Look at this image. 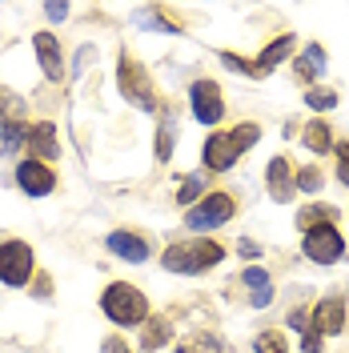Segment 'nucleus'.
Returning <instances> with one entry per match:
<instances>
[{
	"label": "nucleus",
	"mask_w": 349,
	"mask_h": 353,
	"mask_svg": "<svg viewBox=\"0 0 349 353\" xmlns=\"http://www.w3.org/2000/svg\"><path fill=\"white\" fill-rule=\"evenodd\" d=\"M117 85H121V97L129 101L132 109L157 112V88H153L149 72L141 68V61H137L132 52H121V65H117Z\"/></svg>",
	"instance_id": "nucleus-2"
},
{
	"label": "nucleus",
	"mask_w": 349,
	"mask_h": 353,
	"mask_svg": "<svg viewBox=\"0 0 349 353\" xmlns=\"http://www.w3.org/2000/svg\"><path fill=\"white\" fill-rule=\"evenodd\" d=\"M109 249L117 253V257L132 261V265H141L145 257H149V245H145V237H137V233H129V229H117V233H109Z\"/></svg>",
	"instance_id": "nucleus-14"
},
{
	"label": "nucleus",
	"mask_w": 349,
	"mask_h": 353,
	"mask_svg": "<svg viewBox=\"0 0 349 353\" xmlns=\"http://www.w3.org/2000/svg\"><path fill=\"white\" fill-rule=\"evenodd\" d=\"M32 48H37V57H41V68L48 81H61L65 77V61H61V44L52 32H37L32 37Z\"/></svg>",
	"instance_id": "nucleus-10"
},
{
	"label": "nucleus",
	"mask_w": 349,
	"mask_h": 353,
	"mask_svg": "<svg viewBox=\"0 0 349 353\" xmlns=\"http://www.w3.org/2000/svg\"><path fill=\"white\" fill-rule=\"evenodd\" d=\"M321 72H326V48L321 44H309L306 52L297 57V77L301 81H317Z\"/></svg>",
	"instance_id": "nucleus-19"
},
{
	"label": "nucleus",
	"mask_w": 349,
	"mask_h": 353,
	"mask_svg": "<svg viewBox=\"0 0 349 353\" xmlns=\"http://www.w3.org/2000/svg\"><path fill=\"white\" fill-rule=\"evenodd\" d=\"M337 176L349 185V145H337Z\"/></svg>",
	"instance_id": "nucleus-28"
},
{
	"label": "nucleus",
	"mask_w": 349,
	"mask_h": 353,
	"mask_svg": "<svg viewBox=\"0 0 349 353\" xmlns=\"http://www.w3.org/2000/svg\"><path fill=\"white\" fill-rule=\"evenodd\" d=\"M24 149L28 157H57V125H48V121H37V125H28V137H24Z\"/></svg>",
	"instance_id": "nucleus-13"
},
{
	"label": "nucleus",
	"mask_w": 349,
	"mask_h": 353,
	"mask_svg": "<svg viewBox=\"0 0 349 353\" xmlns=\"http://www.w3.org/2000/svg\"><path fill=\"white\" fill-rule=\"evenodd\" d=\"M189 101H193V117L201 125H217L221 112H225V97H221V88L213 81H197L189 88Z\"/></svg>",
	"instance_id": "nucleus-8"
},
{
	"label": "nucleus",
	"mask_w": 349,
	"mask_h": 353,
	"mask_svg": "<svg viewBox=\"0 0 349 353\" xmlns=\"http://www.w3.org/2000/svg\"><path fill=\"white\" fill-rule=\"evenodd\" d=\"M24 117H28L24 97H17L12 88L0 85V125H4V129H8V125H24Z\"/></svg>",
	"instance_id": "nucleus-17"
},
{
	"label": "nucleus",
	"mask_w": 349,
	"mask_h": 353,
	"mask_svg": "<svg viewBox=\"0 0 349 353\" xmlns=\"http://www.w3.org/2000/svg\"><path fill=\"white\" fill-rule=\"evenodd\" d=\"M341 253H346V241H341V233L333 229V225H321V229H309L306 233V257L317 265H333L341 261Z\"/></svg>",
	"instance_id": "nucleus-7"
},
{
	"label": "nucleus",
	"mask_w": 349,
	"mask_h": 353,
	"mask_svg": "<svg viewBox=\"0 0 349 353\" xmlns=\"http://www.w3.org/2000/svg\"><path fill=\"white\" fill-rule=\"evenodd\" d=\"M201 189H205V176H201V173L185 176V185H181V193H177V201H181V205H189V201H197V197H201Z\"/></svg>",
	"instance_id": "nucleus-26"
},
{
	"label": "nucleus",
	"mask_w": 349,
	"mask_h": 353,
	"mask_svg": "<svg viewBox=\"0 0 349 353\" xmlns=\"http://www.w3.org/2000/svg\"><path fill=\"white\" fill-rule=\"evenodd\" d=\"M225 257V249L217 241H189V245H169L161 253V265L169 273H201V269H213Z\"/></svg>",
	"instance_id": "nucleus-4"
},
{
	"label": "nucleus",
	"mask_w": 349,
	"mask_h": 353,
	"mask_svg": "<svg viewBox=\"0 0 349 353\" xmlns=\"http://www.w3.org/2000/svg\"><path fill=\"white\" fill-rule=\"evenodd\" d=\"M309 321H313V330L317 333H341L346 330V301H341V297L321 301V305L309 313Z\"/></svg>",
	"instance_id": "nucleus-12"
},
{
	"label": "nucleus",
	"mask_w": 349,
	"mask_h": 353,
	"mask_svg": "<svg viewBox=\"0 0 349 353\" xmlns=\"http://www.w3.org/2000/svg\"><path fill=\"white\" fill-rule=\"evenodd\" d=\"M245 285H249V301L257 309H265L273 301V281H269L265 269H249V273H245Z\"/></svg>",
	"instance_id": "nucleus-18"
},
{
	"label": "nucleus",
	"mask_w": 349,
	"mask_h": 353,
	"mask_svg": "<svg viewBox=\"0 0 349 353\" xmlns=\"http://www.w3.org/2000/svg\"><path fill=\"white\" fill-rule=\"evenodd\" d=\"M17 181H21V189L28 197H48V193L57 189V173H52L44 161H32V157L17 165Z\"/></svg>",
	"instance_id": "nucleus-9"
},
{
	"label": "nucleus",
	"mask_w": 349,
	"mask_h": 353,
	"mask_svg": "<svg viewBox=\"0 0 349 353\" xmlns=\"http://www.w3.org/2000/svg\"><path fill=\"white\" fill-rule=\"evenodd\" d=\"M101 309H105V317L117 321V325H141V321H149V301H145V293L125 285V281H117V285L105 289Z\"/></svg>",
	"instance_id": "nucleus-3"
},
{
	"label": "nucleus",
	"mask_w": 349,
	"mask_h": 353,
	"mask_svg": "<svg viewBox=\"0 0 349 353\" xmlns=\"http://www.w3.org/2000/svg\"><path fill=\"white\" fill-rule=\"evenodd\" d=\"M253 350L257 353H289V341H285L281 330H265L257 341H253Z\"/></svg>",
	"instance_id": "nucleus-23"
},
{
	"label": "nucleus",
	"mask_w": 349,
	"mask_h": 353,
	"mask_svg": "<svg viewBox=\"0 0 349 353\" xmlns=\"http://www.w3.org/2000/svg\"><path fill=\"white\" fill-rule=\"evenodd\" d=\"M265 176H269V197L277 201V205H285V201L297 193V181H293V169H289V161H285V157H273Z\"/></svg>",
	"instance_id": "nucleus-11"
},
{
	"label": "nucleus",
	"mask_w": 349,
	"mask_h": 353,
	"mask_svg": "<svg viewBox=\"0 0 349 353\" xmlns=\"http://www.w3.org/2000/svg\"><path fill=\"white\" fill-rule=\"evenodd\" d=\"M301 141H306V149H313V153H326L329 149V125L326 121H313V125L301 132Z\"/></svg>",
	"instance_id": "nucleus-22"
},
{
	"label": "nucleus",
	"mask_w": 349,
	"mask_h": 353,
	"mask_svg": "<svg viewBox=\"0 0 349 353\" xmlns=\"http://www.w3.org/2000/svg\"><path fill=\"white\" fill-rule=\"evenodd\" d=\"M169 337H173L169 317H149V321H145V330H141V345H145V350H161Z\"/></svg>",
	"instance_id": "nucleus-20"
},
{
	"label": "nucleus",
	"mask_w": 349,
	"mask_h": 353,
	"mask_svg": "<svg viewBox=\"0 0 349 353\" xmlns=\"http://www.w3.org/2000/svg\"><path fill=\"white\" fill-rule=\"evenodd\" d=\"M44 17H48V21H65L68 4H44Z\"/></svg>",
	"instance_id": "nucleus-29"
},
{
	"label": "nucleus",
	"mask_w": 349,
	"mask_h": 353,
	"mask_svg": "<svg viewBox=\"0 0 349 353\" xmlns=\"http://www.w3.org/2000/svg\"><path fill=\"white\" fill-rule=\"evenodd\" d=\"M261 141V129L253 125V121H245L237 125L233 132H213L209 141H205V169H233V161H237L249 145H257Z\"/></svg>",
	"instance_id": "nucleus-1"
},
{
	"label": "nucleus",
	"mask_w": 349,
	"mask_h": 353,
	"mask_svg": "<svg viewBox=\"0 0 349 353\" xmlns=\"http://www.w3.org/2000/svg\"><path fill=\"white\" fill-rule=\"evenodd\" d=\"M257 253H261V249H257V245H253V241H241V257H249V261H253Z\"/></svg>",
	"instance_id": "nucleus-31"
},
{
	"label": "nucleus",
	"mask_w": 349,
	"mask_h": 353,
	"mask_svg": "<svg viewBox=\"0 0 349 353\" xmlns=\"http://www.w3.org/2000/svg\"><path fill=\"white\" fill-rule=\"evenodd\" d=\"M177 353H229V341L217 333H189V337H181Z\"/></svg>",
	"instance_id": "nucleus-16"
},
{
	"label": "nucleus",
	"mask_w": 349,
	"mask_h": 353,
	"mask_svg": "<svg viewBox=\"0 0 349 353\" xmlns=\"http://www.w3.org/2000/svg\"><path fill=\"white\" fill-rule=\"evenodd\" d=\"M297 189H301V193H317V189H321V169H317V165L301 169V173H297Z\"/></svg>",
	"instance_id": "nucleus-27"
},
{
	"label": "nucleus",
	"mask_w": 349,
	"mask_h": 353,
	"mask_svg": "<svg viewBox=\"0 0 349 353\" xmlns=\"http://www.w3.org/2000/svg\"><path fill=\"white\" fill-rule=\"evenodd\" d=\"M233 209H237V205H233V197L213 193V197H205L201 205H193V209H189V221H185V225H189L193 233H209V229H221L225 221L233 217Z\"/></svg>",
	"instance_id": "nucleus-6"
},
{
	"label": "nucleus",
	"mask_w": 349,
	"mask_h": 353,
	"mask_svg": "<svg viewBox=\"0 0 349 353\" xmlns=\"http://www.w3.org/2000/svg\"><path fill=\"white\" fill-rule=\"evenodd\" d=\"M306 105H309V109H317V112L337 109V92H329V88H309V92H306Z\"/></svg>",
	"instance_id": "nucleus-24"
},
{
	"label": "nucleus",
	"mask_w": 349,
	"mask_h": 353,
	"mask_svg": "<svg viewBox=\"0 0 349 353\" xmlns=\"http://www.w3.org/2000/svg\"><path fill=\"white\" fill-rule=\"evenodd\" d=\"M337 217V209H329V205H309V209H301V213H297V225H301V229H321V225H329V221Z\"/></svg>",
	"instance_id": "nucleus-21"
},
{
	"label": "nucleus",
	"mask_w": 349,
	"mask_h": 353,
	"mask_svg": "<svg viewBox=\"0 0 349 353\" xmlns=\"http://www.w3.org/2000/svg\"><path fill=\"white\" fill-rule=\"evenodd\" d=\"M289 52H293V37H289V32H285V37H277V41H269V44H265V52L257 57V65H253V77L273 72V68L281 65Z\"/></svg>",
	"instance_id": "nucleus-15"
},
{
	"label": "nucleus",
	"mask_w": 349,
	"mask_h": 353,
	"mask_svg": "<svg viewBox=\"0 0 349 353\" xmlns=\"http://www.w3.org/2000/svg\"><path fill=\"white\" fill-rule=\"evenodd\" d=\"M101 353H129V345H125L121 337H105V345H101Z\"/></svg>",
	"instance_id": "nucleus-30"
},
{
	"label": "nucleus",
	"mask_w": 349,
	"mask_h": 353,
	"mask_svg": "<svg viewBox=\"0 0 349 353\" xmlns=\"http://www.w3.org/2000/svg\"><path fill=\"white\" fill-rule=\"evenodd\" d=\"M173 141H177V129L173 125H161V129H157V161H169V157H173Z\"/></svg>",
	"instance_id": "nucleus-25"
},
{
	"label": "nucleus",
	"mask_w": 349,
	"mask_h": 353,
	"mask_svg": "<svg viewBox=\"0 0 349 353\" xmlns=\"http://www.w3.org/2000/svg\"><path fill=\"white\" fill-rule=\"evenodd\" d=\"M32 277V249L24 241H0V281L12 289L28 285Z\"/></svg>",
	"instance_id": "nucleus-5"
}]
</instances>
